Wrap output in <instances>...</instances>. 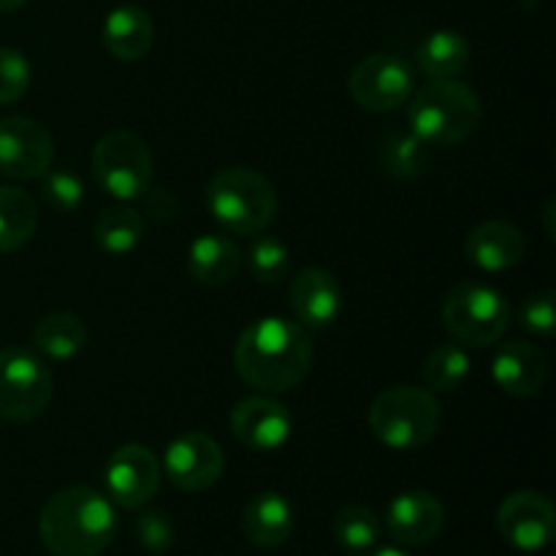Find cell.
<instances>
[{
  "label": "cell",
  "instance_id": "7a4b0ae2",
  "mask_svg": "<svg viewBox=\"0 0 556 556\" xmlns=\"http://www.w3.org/2000/svg\"><path fill=\"white\" fill-rule=\"evenodd\" d=\"M38 535L52 556H98L117 535V510L98 489L65 486L41 508Z\"/></svg>",
  "mask_w": 556,
  "mask_h": 556
},
{
  "label": "cell",
  "instance_id": "2e32d148",
  "mask_svg": "<svg viewBox=\"0 0 556 556\" xmlns=\"http://www.w3.org/2000/svg\"><path fill=\"white\" fill-rule=\"evenodd\" d=\"M445 508L432 492L413 489L394 497L386 510V530L402 546H427L443 532Z\"/></svg>",
  "mask_w": 556,
  "mask_h": 556
},
{
  "label": "cell",
  "instance_id": "d6986e66",
  "mask_svg": "<svg viewBox=\"0 0 556 556\" xmlns=\"http://www.w3.org/2000/svg\"><path fill=\"white\" fill-rule=\"evenodd\" d=\"M152 41H155V22H152L150 11L141 5H117L109 11L101 25L103 49L123 63L144 58L152 49Z\"/></svg>",
  "mask_w": 556,
  "mask_h": 556
},
{
  "label": "cell",
  "instance_id": "3957f363",
  "mask_svg": "<svg viewBox=\"0 0 556 556\" xmlns=\"http://www.w3.org/2000/svg\"><path fill=\"white\" fill-rule=\"evenodd\" d=\"M481 117V98L459 79H432L407 101V125L429 147H454L470 139Z\"/></svg>",
  "mask_w": 556,
  "mask_h": 556
},
{
  "label": "cell",
  "instance_id": "e575fe53",
  "mask_svg": "<svg viewBox=\"0 0 556 556\" xmlns=\"http://www.w3.org/2000/svg\"><path fill=\"white\" fill-rule=\"evenodd\" d=\"M556 201L554 199H548L546 201V206H543V226H546V237L548 239H554V233H556V228H554V215H556Z\"/></svg>",
  "mask_w": 556,
  "mask_h": 556
},
{
  "label": "cell",
  "instance_id": "4316f807",
  "mask_svg": "<svg viewBox=\"0 0 556 556\" xmlns=\"http://www.w3.org/2000/svg\"><path fill=\"white\" fill-rule=\"evenodd\" d=\"M470 369L472 362L467 356L465 345H459V342H443V345H438L424 358V389H429L432 394H451V391L465 386V380L470 378Z\"/></svg>",
  "mask_w": 556,
  "mask_h": 556
},
{
  "label": "cell",
  "instance_id": "6da1fadb",
  "mask_svg": "<svg viewBox=\"0 0 556 556\" xmlns=\"http://www.w3.org/2000/svg\"><path fill=\"white\" fill-rule=\"evenodd\" d=\"M315 345L309 329L288 318H258L239 334L233 367L250 389L286 394L299 389L313 369Z\"/></svg>",
  "mask_w": 556,
  "mask_h": 556
},
{
  "label": "cell",
  "instance_id": "30bf717a",
  "mask_svg": "<svg viewBox=\"0 0 556 556\" xmlns=\"http://www.w3.org/2000/svg\"><path fill=\"white\" fill-rule=\"evenodd\" d=\"M54 139L43 123L22 114L0 117V174L9 179H38L52 168Z\"/></svg>",
  "mask_w": 556,
  "mask_h": 556
},
{
  "label": "cell",
  "instance_id": "52a82bcc",
  "mask_svg": "<svg viewBox=\"0 0 556 556\" xmlns=\"http://www.w3.org/2000/svg\"><path fill=\"white\" fill-rule=\"evenodd\" d=\"M96 182L117 201H139L155 177L150 144L128 128H114L92 150Z\"/></svg>",
  "mask_w": 556,
  "mask_h": 556
},
{
  "label": "cell",
  "instance_id": "603a6c76",
  "mask_svg": "<svg viewBox=\"0 0 556 556\" xmlns=\"http://www.w3.org/2000/svg\"><path fill=\"white\" fill-rule=\"evenodd\" d=\"M378 163L386 177L407 182V179H416L427 172L429 144L424 139H418L410 128L389 130V134L380 136Z\"/></svg>",
  "mask_w": 556,
  "mask_h": 556
},
{
  "label": "cell",
  "instance_id": "277c9868",
  "mask_svg": "<svg viewBox=\"0 0 556 556\" xmlns=\"http://www.w3.org/2000/svg\"><path fill=\"white\" fill-rule=\"evenodd\" d=\"M206 210L226 231L239 233V237H255L275 220L277 190L255 168H220L206 182Z\"/></svg>",
  "mask_w": 556,
  "mask_h": 556
},
{
  "label": "cell",
  "instance_id": "484cf974",
  "mask_svg": "<svg viewBox=\"0 0 556 556\" xmlns=\"http://www.w3.org/2000/svg\"><path fill=\"white\" fill-rule=\"evenodd\" d=\"M96 244L106 255H128L144 239V217L130 206H109L92 223Z\"/></svg>",
  "mask_w": 556,
  "mask_h": 556
},
{
  "label": "cell",
  "instance_id": "d590c367",
  "mask_svg": "<svg viewBox=\"0 0 556 556\" xmlns=\"http://www.w3.org/2000/svg\"><path fill=\"white\" fill-rule=\"evenodd\" d=\"M367 556H413V554L402 552V548H396V546H383V548L375 546L372 552H367Z\"/></svg>",
  "mask_w": 556,
  "mask_h": 556
},
{
  "label": "cell",
  "instance_id": "cb8c5ba5",
  "mask_svg": "<svg viewBox=\"0 0 556 556\" xmlns=\"http://www.w3.org/2000/svg\"><path fill=\"white\" fill-rule=\"evenodd\" d=\"M38 228L36 201L27 190L0 185V253L25 248Z\"/></svg>",
  "mask_w": 556,
  "mask_h": 556
},
{
  "label": "cell",
  "instance_id": "f546056e",
  "mask_svg": "<svg viewBox=\"0 0 556 556\" xmlns=\"http://www.w3.org/2000/svg\"><path fill=\"white\" fill-rule=\"evenodd\" d=\"M556 293L552 288L530 293L519 307V326L532 337L541 340H552L554 324H556Z\"/></svg>",
  "mask_w": 556,
  "mask_h": 556
},
{
  "label": "cell",
  "instance_id": "8fae6325",
  "mask_svg": "<svg viewBox=\"0 0 556 556\" xmlns=\"http://www.w3.org/2000/svg\"><path fill=\"white\" fill-rule=\"evenodd\" d=\"M161 462L147 445H119L103 465V483L114 505L125 510H139L150 503L161 486Z\"/></svg>",
  "mask_w": 556,
  "mask_h": 556
},
{
  "label": "cell",
  "instance_id": "83f0119b",
  "mask_svg": "<svg viewBox=\"0 0 556 556\" xmlns=\"http://www.w3.org/2000/svg\"><path fill=\"white\" fill-rule=\"evenodd\" d=\"M331 530H334V541L348 554H367L378 546L383 525H380L378 514L367 505H345V508L337 510Z\"/></svg>",
  "mask_w": 556,
  "mask_h": 556
},
{
  "label": "cell",
  "instance_id": "7c38bea8",
  "mask_svg": "<svg viewBox=\"0 0 556 556\" xmlns=\"http://www.w3.org/2000/svg\"><path fill=\"white\" fill-rule=\"evenodd\" d=\"M497 530L505 543L519 552H543L552 546L556 532L554 503L535 489L508 494L497 510Z\"/></svg>",
  "mask_w": 556,
  "mask_h": 556
},
{
  "label": "cell",
  "instance_id": "ffe728a7",
  "mask_svg": "<svg viewBox=\"0 0 556 556\" xmlns=\"http://www.w3.org/2000/svg\"><path fill=\"white\" fill-rule=\"evenodd\" d=\"M296 514L286 494L261 492L244 505L242 510V532L248 543L255 548H277L293 535Z\"/></svg>",
  "mask_w": 556,
  "mask_h": 556
},
{
  "label": "cell",
  "instance_id": "8d00e7d4",
  "mask_svg": "<svg viewBox=\"0 0 556 556\" xmlns=\"http://www.w3.org/2000/svg\"><path fill=\"white\" fill-rule=\"evenodd\" d=\"M25 5V0H0V14H14Z\"/></svg>",
  "mask_w": 556,
  "mask_h": 556
},
{
  "label": "cell",
  "instance_id": "4dcf8cb0",
  "mask_svg": "<svg viewBox=\"0 0 556 556\" xmlns=\"http://www.w3.org/2000/svg\"><path fill=\"white\" fill-rule=\"evenodd\" d=\"M41 193L47 204L58 212H74L85 201V185L68 168H49L43 174Z\"/></svg>",
  "mask_w": 556,
  "mask_h": 556
},
{
  "label": "cell",
  "instance_id": "4fadbf2b",
  "mask_svg": "<svg viewBox=\"0 0 556 556\" xmlns=\"http://www.w3.org/2000/svg\"><path fill=\"white\" fill-rule=\"evenodd\" d=\"M163 470L179 492L199 494L220 481L226 470V454L210 434L185 432L166 445Z\"/></svg>",
  "mask_w": 556,
  "mask_h": 556
},
{
  "label": "cell",
  "instance_id": "44dd1931",
  "mask_svg": "<svg viewBox=\"0 0 556 556\" xmlns=\"http://www.w3.org/2000/svg\"><path fill=\"white\" fill-rule=\"evenodd\" d=\"M188 271L199 286L223 288L242 271V250L223 233H204L190 244Z\"/></svg>",
  "mask_w": 556,
  "mask_h": 556
},
{
  "label": "cell",
  "instance_id": "ac0fdd59",
  "mask_svg": "<svg viewBox=\"0 0 556 556\" xmlns=\"http://www.w3.org/2000/svg\"><path fill=\"white\" fill-rule=\"evenodd\" d=\"M527 253V239L510 220H483L467 233L465 255L481 271H508L521 264Z\"/></svg>",
  "mask_w": 556,
  "mask_h": 556
},
{
  "label": "cell",
  "instance_id": "8992f818",
  "mask_svg": "<svg viewBox=\"0 0 556 556\" xmlns=\"http://www.w3.org/2000/svg\"><path fill=\"white\" fill-rule=\"evenodd\" d=\"M440 320L459 345L489 348L497 345L508 331L510 304L489 282L462 280L445 293Z\"/></svg>",
  "mask_w": 556,
  "mask_h": 556
},
{
  "label": "cell",
  "instance_id": "ba28073f",
  "mask_svg": "<svg viewBox=\"0 0 556 556\" xmlns=\"http://www.w3.org/2000/svg\"><path fill=\"white\" fill-rule=\"evenodd\" d=\"M54 394V375L47 358L30 348L0 351V418L27 424L41 416Z\"/></svg>",
  "mask_w": 556,
  "mask_h": 556
},
{
  "label": "cell",
  "instance_id": "f1b7e54d",
  "mask_svg": "<svg viewBox=\"0 0 556 556\" xmlns=\"http://www.w3.org/2000/svg\"><path fill=\"white\" fill-rule=\"evenodd\" d=\"M242 258L248 261L250 277L261 286H277L291 271V250L286 248L282 239L269 237L264 231L255 233L248 255H242Z\"/></svg>",
  "mask_w": 556,
  "mask_h": 556
},
{
  "label": "cell",
  "instance_id": "7402d4cb",
  "mask_svg": "<svg viewBox=\"0 0 556 556\" xmlns=\"http://www.w3.org/2000/svg\"><path fill=\"white\" fill-rule=\"evenodd\" d=\"M33 351L47 362H71L87 345V326L74 313H49L30 334Z\"/></svg>",
  "mask_w": 556,
  "mask_h": 556
},
{
  "label": "cell",
  "instance_id": "9a60e30c",
  "mask_svg": "<svg viewBox=\"0 0 556 556\" xmlns=\"http://www.w3.org/2000/svg\"><path fill=\"white\" fill-rule=\"evenodd\" d=\"M492 380L503 394L514 400L541 394L548 380L546 353L530 340L503 342L492 358Z\"/></svg>",
  "mask_w": 556,
  "mask_h": 556
},
{
  "label": "cell",
  "instance_id": "5b68a950",
  "mask_svg": "<svg viewBox=\"0 0 556 556\" xmlns=\"http://www.w3.org/2000/svg\"><path fill=\"white\" fill-rule=\"evenodd\" d=\"M367 421L380 445L391 451H416L438 434L443 407L438 396L421 386H391L375 396Z\"/></svg>",
  "mask_w": 556,
  "mask_h": 556
},
{
  "label": "cell",
  "instance_id": "836d02e7",
  "mask_svg": "<svg viewBox=\"0 0 556 556\" xmlns=\"http://www.w3.org/2000/svg\"><path fill=\"white\" fill-rule=\"evenodd\" d=\"M141 201H144V215L141 217H150V220H155V223L172 220L179 210L177 195H174L172 190L152 188V185H150V190L141 195Z\"/></svg>",
  "mask_w": 556,
  "mask_h": 556
},
{
  "label": "cell",
  "instance_id": "9c48e42d",
  "mask_svg": "<svg viewBox=\"0 0 556 556\" xmlns=\"http://www.w3.org/2000/svg\"><path fill=\"white\" fill-rule=\"evenodd\" d=\"M351 98L367 112H394L413 96V71L396 54H369L358 60L348 79Z\"/></svg>",
  "mask_w": 556,
  "mask_h": 556
},
{
  "label": "cell",
  "instance_id": "d6a6232c",
  "mask_svg": "<svg viewBox=\"0 0 556 556\" xmlns=\"http://www.w3.org/2000/svg\"><path fill=\"white\" fill-rule=\"evenodd\" d=\"M136 538L150 554H166L174 546V538H177L172 516L163 514V510L147 508L136 519Z\"/></svg>",
  "mask_w": 556,
  "mask_h": 556
},
{
  "label": "cell",
  "instance_id": "d4e9b609",
  "mask_svg": "<svg viewBox=\"0 0 556 556\" xmlns=\"http://www.w3.org/2000/svg\"><path fill=\"white\" fill-rule=\"evenodd\" d=\"M470 63V43L456 30H434L418 47V65L429 79H456Z\"/></svg>",
  "mask_w": 556,
  "mask_h": 556
},
{
  "label": "cell",
  "instance_id": "5bb4252c",
  "mask_svg": "<svg viewBox=\"0 0 556 556\" xmlns=\"http://www.w3.org/2000/svg\"><path fill=\"white\" fill-rule=\"evenodd\" d=\"M231 432L244 448L271 454L280 451L293 434V416L275 396H248L231 410Z\"/></svg>",
  "mask_w": 556,
  "mask_h": 556
},
{
  "label": "cell",
  "instance_id": "e0dca14e",
  "mask_svg": "<svg viewBox=\"0 0 556 556\" xmlns=\"http://www.w3.org/2000/svg\"><path fill=\"white\" fill-rule=\"evenodd\" d=\"M291 309L304 329H326L342 313V286L329 269L304 266L291 280Z\"/></svg>",
  "mask_w": 556,
  "mask_h": 556
},
{
  "label": "cell",
  "instance_id": "1f68e13d",
  "mask_svg": "<svg viewBox=\"0 0 556 556\" xmlns=\"http://www.w3.org/2000/svg\"><path fill=\"white\" fill-rule=\"evenodd\" d=\"M33 79L30 60L20 49L0 47V103L20 101Z\"/></svg>",
  "mask_w": 556,
  "mask_h": 556
}]
</instances>
